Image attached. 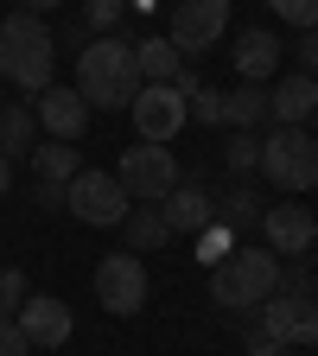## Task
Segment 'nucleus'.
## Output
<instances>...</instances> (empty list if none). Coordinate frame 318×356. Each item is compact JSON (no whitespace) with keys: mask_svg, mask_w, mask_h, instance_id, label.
Returning <instances> with one entry per match:
<instances>
[{"mask_svg":"<svg viewBox=\"0 0 318 356\" xmlns=\"http://www.w3.org/2000/svg\"><path fill=\"white\" fill-rule=\"evenodd\" d=\"M134 127H141V140H153V147H172V134L191 121V102L178 96L172 83H141V96H134Z\"/></svg>","mask_w":318,"mask_h":356,"instance_id":"nucleus-9","label":"nucleus"},{"mask_svg":"<svg viewBox=\"0 0 318 356\" xmlns=\"http://www.w3.org/2000/svg\"><path fill=\"white\" fill-rule=\"evenodd\" d=\"M32 204H38V210H64V191H58V185H38V178H32Z\"/></svg>","mask_w":318,"mask_h":356,"instance_id":"nucleus-31","label":"nucleus"},{"mask_svg":"<svg viewBox=\"0 0 318 356\" xmlns=\"http://www.w3.org/2000/svg\"><path fill=\"white\" fill-rule=\"evenodd\" d=\"M32 115H38V134H45V140H77V134L89 127V102L77 96V89H64V83L38 89V96H32Z\"/></svg>","mask_w":318,"mask_h":356,"instance_id":"nucleus-13","label":"nucleus"},{"mask_svg":"<svg viewBox=\"0 0 318 356\" xmlns=\"http://www.w3.org/2000/svg\"><path fill=\"white\" fill-rule=\"evenodd\" d=\"M299 70H305V76H318V26H312V32H299Z\"/></svg>","mask_w":318,"mask_h":356,"instance_id":"nucleus-30","label":"nucleus"},{"mask_svg":"<svg viewBox=\"0 0 318 356\" xmlns=\"http://www.w3.org/2000/svg\"><path fill=\"white\" fill-rule=\"evenodd\" d=\"M134 64H141V83H172L178 70H185V58H178L172 38H159V32H147L141 44H134Z\"/></svg>","mask_w":318,"mask_h":356,"instance_id":"nucleus-21","label":"nucleus"},{"mask_svg":"<svg viewBox=\"0 0 318 356\" xmlns=\"http://www.w3.org/2000/svg\"><path fill=\"white\" fill-rule=\"evenodd\" d=\"M230 248H236V229H223V222H210V229H198V261H204V267L230 261Z\"/></svg>","mask_w":318,"mask_h":356,"instance_id":"nucleus-25","label":"nucleus"},{"mask_svg":"<svg viewBox=\"0 0 318 356\" xmlns=\"http://www.w3.org/2000/svg\"><path fill=\"white\" fill-rule=\"evenodd\" d=\"M267 102H274V121H280V127H305V121H318V76H305V70L280 76L274 89H267Z\"/></svg>","mask_w":318,"mask_h":356,"instance_id":"nucleus-14","label":"nucleus"},{"mask_svg":"<svg viewBox=\"0 0 318 356\" xmlns=\"http://www.w3.org/2000/svg\"><path fill=\"white\" fill-rule=\"evenodd\" d=\"M261 337H274L287 350H305L318 343V299H293V293H274L261 305Z\"/></svg>","mask_w":318,"mask_h":356,"instance_id":"nucleus-11","label":"nucleus"},{"mask_svg":"<svg viewBox=\"0 0 318 356\" xmlns=\"http://www.w3.org/2000/svg\"><path fill=\"white\" fill-rule=\"evenodd\" d=\"M223 165H230L236 178L261 172V134H230V147H223Z\"/></svg>","mask_w":318,"mask_h":356,"instance_id":"nucleus-23","label":"nucleus"},{"mask_svg":"<svg viewBox=\"0 0 318 356\" xmlns=\"http://www.w3.org/2000/svg\"><path fill=\"white\" fill-rule=\"evenodd\" d=\"M267 7H274L287 26H299V32H312V26H318V0H267Z\"/></svg>","mask_w":318,"mask_h":356,"instance_id":"nucleus-27","label":"nucleus"},{"mask_svg":"<svg viewBox=\"0 0 318 356\" xmlns=\"http://www.w3.org/2000/svg\"><path fill=\"white\" fill-rule=\"evenodd\" d=\"M223 32H230V0H178V7H172V26H166L172 51L185 58V64L204 58Z\"/></svg>","mask_w":318,"mask_h":356,"instance_id":"nucleus-8","label":"nucleus"},{"mask_svg":"<svg viewBox=\"0 0 318 356\" xmlns=\"http://www.w3.org/2000/svg\"><path fill=\"white\" fill-rule=\"evenodd\" d=\"M13 325L26 331V343H32V350H64V343H70V331H77L70 305H64L58 293H32V299L13 312Z\"/></svg>","mask_w":318,"mask_h":356,"instance_id":"nucleus-12","label":"nucleus"},{"mask_svg":"<svg viewBox=\"0 0 318 356\" xmlns=\"http://www.w3.org/2000/svg\"><path fill=\"white\" fill-rule=\"evenodd\" d=\"M261 242L274 248L280 261H312V248H318V216L305 204H274V210L261 216Z\"/></svg>","mask_w":318,"mask_h":356,"instance_id":"nucleus-10","label":"nucleus"},{"mask_svg":"<svg viewBox=\"0 0 318 356\" xmlns=\"http://www.w3.org/2000/svg\"><path fill=\"white\" fill-rule=\"evenodd\" d=\"M96 299H102V312H115V318H134V312L153 299V274H147V261L134 254V248L102 254V267H96Z\"/></svg>","mask_w":318,"mask_h":356,"instance_id":"nucleus-7","label":"nucleus"},{"mask_svg":"<svg viewBox=\"0 0 318 356\" xmlns=\"http://www.w3.org/2000/svg\"><path fill=\"white\" fill-rule=\"evenodd\" d=\"M191 121H204V127H223V89H198V96H191Z\"/></svg>","mask_w":318,"mask_h":356,"instance_id":"nucleus-28","label":"nucleus"},{"mask_svg":"<svg viewBox=\"0 0 318 356\" xmlns=\"http://www.w3.org/2000/svg\"><path fill=\"white\" fill-rule=\"evenodd\" d=\"M159 210H166V222H172V236H198V229H210V222H216V197H210L204 185H178Z\"/></svg>","mask_w":318,"mask_h":356,"instance_id":"nucleus-16","label":"nucleus"},{"mask_svg":"<svg viewBox=\"0 0 318 356\" xmlns=\"http://www.w3.org/2000/svg\"><path fill=\"white\" fill-rule=\"evenodd\" d=\"M261 178L267 185H280V191H312L318 185V140L305 127H274V134H261Z\"/></svg>","mask_w":318,"mask_h":356,"instance_id":"nucleus-4","label":"nucleus"},{"mask_svg":"<svg viewBox=\"0 0 318 356\" xmlns=\"http://www.w3.org/2000/svg\"><path fill=\"white\" fill-rule=\"evenodd\" d=\"M32 299V286H26V274L19 267H0V318H13V312Z\"/></svg>","mask_w":318,"mask_h":356,"instance_id":"nucleus-26","label":"nucleus"},{"mask_svg":"<svg viewBox=\"0 0 318 356\" xmlns=\"http://www.w3.org/2000/svg\"><path fill=\"white\" fill-rule=\"evenodd\" d=\"M7 191H13V165L0 159V197H7Z\"/></svg>","mask_w":318,"mask_h":356,"instance_id":"nucleus-35","label":"nucleus"},{"mask_svg":"<svg viewBox=\"0 0 318 356\" xmlns=\"http://www.w3.org/2000/svg\"><path fill=\"white\" fill-rule=\"evenodd\" d=\"M115 178L127 185V197H134V204H166L178 185H185V172H178V153H166V147H153V140L127 147V153H121V165H115Z\"/></svg>","mask_w":318,"mask_h":356,"instance_id":"nucleus-6","label":"nucleus"},{"mask_svg":"<svg viewBox=\"0 0 318 356\" xmlns=\"http://www.w3.org/2000/svg\"><path fill=\"white\" fill-rule=\"evenodd\" d=\"M13 7H19V13H32V19H45V13H58L64 0H13Z\"/></svg>","mask_w":318,"mask_h":356,"instance_id":"nucleus-34","label":"nucleus"},{"mask_svg":"<svg viewBox=\"0 0 318 356\" xmlns=\"http://www.w3.org/2000/svg\"><path fill=\"white\" fill-rule=\"evenodd\" d=\"M26 165H32V178H38V185H58V191H64L70 178L83 172V153H77L70 140H38V153H32Z\"/></svg>","mask_w":318,"mask_h":356,"instance_id":"nucleus-19","label":"nucleus"},{"mask_svg":"<svg viewBox=\"0 0 318 356\" xmlns=\"http://www.w3.org/2000/svg\"><path fill=\"white\" fill-rule=\"evenodd\" d=\"M248 356H293V350L274 343V337H248Z\"/></svg>","mask_w":318,"mask_h":356,"instance_id":"nucleus-33","label":"nucleus"},{"mask_svg":"<svg viewBox=\"0 0 318 356\" xmlns=\"http://www.w3.org/2000/svg\"><path fill=\"white\" fill-rule=\"evenodd\" d=\"M0 356H32V343H26V331L13 318H0Z\"/></svg>","mask_w":318,"mask_h":356,"instance_id":"nucleus-29","label":"nucleus"},{"mask_svg":"<svg viewBox=\"0 0 318 356\" xmlns=\"http://www.w3.org/2000/svg\"><path fill=\"white\" fill-rule=\"evenodd\" d=\"M38 153V115H32V102H7L0 108V159H32Z\"/></svg>","mask_w":318,"mask_h":356,"instance_id":"nucleus-18","label":"nucleus"},{"mask_svg":"<svg viewBox=\"0 0 318 356\" xmlns=\"http://www.w3.org/2000/svg\"><path fill=\"white\" fill-rule=\"evenodd\" d=\"M77 96L89 108H134V96H141V64H134V44L127 38H89L77 51Z\"/></svg>","mask_w":318,"mask_h":356,"instance_id":"nucleus-1","label":"nucleus"},{"mask_svg":"<svg viewBox=\"0 0 318 356\" xmlns=\"http://www.w3.org/2000/svg\"><path fill=\"white\" fill-rule=\"evenodd\" d=\"M280 293V254L274 248H255V242H236L230 248V261H216L210 267V299L223 305V312H255V305H267Z\"/></svg>","mask_w":318,"mask_h":356,"instance_id":"nucleus-2","label":"nucleus"},{"mask_svg":"<svg viewBox=\"0 0 318 356\" xmlns=\"http://www.w3.org/2000/svg\"><path fill=\"white\" fill-rule=\"evenodd\" d=\"M121 19H127V0H83V26H89V32L109 38Z\"/></svg>","mask_w":318,"mask_h":356,"instance_id":"nucleus-24","label":"nucleus"},{"mask_svg":"<svg viewBox=\"0 0 318 356\" xmlns=\"http://www.w3.org/2000/svg\"><path fill=\"white\" fill-rule=\"evenodd\" d=\"M51 64H58L51 26L13 7L7 19H0V76H7L13 89H26V96H38V89H51Z\"/></svg>","mask_w":318,"mask_h":356,"instance_id":"nucleus-3","label":"nucleus"},{"mask_svg":"<svg viewBox=\"0 0 318 356\" xmlns=\"http://www.w3.org/2000/svg\"><path fill=\"white\" fill-rule=\"evenodd\" d=\"M267 121H274L267 83H236V89H223V127H236V134H261Z\"/></svg>","mask_w":318,"mask_h":356,"instance_id":"nucleus-15","label":"nucleus"},{"mask_svg":"<svg viewBox=\"0 0 318 356\" xmlns=\"http://www.w3.org/2000/svg\"><path fill=\"white\" fill-rule=\"evenodd\" d=\"M172 89H178V96H185V102H191V96H198V89H204V76H198V70L185 64V70H178V76H172Z\"/></svg>","mask_w":318,"mask_h":356,"instance_id":"nucleus-32","label":"nucleus"},{"mask_svg":"<svg viewBox=\"0 0 318 356\" xmlns=\"http://www.w3.org/2000/svg\"><path fill=\"white\" fill-rule=\"evenodd\" d=\"M216 222H223V229H248V222H255V191H248V185L223 191V197H216Z\"/></svg>","mask_w":318,"mask_h":356,"instance_id":"nucleus-22","label":"nucleus"},{"mask_svg":"<svg viewBox=\"0 0 318 356\" xmlns=\"http://www.w3.org/2000/svg\"><path fill=\"white\" fill-rule=\"evenodd\" d=\"M64 210L77 216V222H89V229H121L127 222V210H134V197H127V185L115 172H77L70 185H64Z\"/></svg>","mask_w":318,"mask_h":356,"instance_id":"nucleus-5","label":"nucleus"},{"mask_svg":"<svg viewBox=\"0 0 318 356\" xmlns=\"http://www.w3.org/2000/svg\"><path fill=\"white\" fill-rule=\"evenodd\" d=\"M159 7V0H127V13H153Z\"/></svg>","mask_w":318,"mask_h":356,"instance_id":"nucleus-36","label":"nucleus"},{"mask_svg":"<svg viewBox=\"0 0 318 356\" xmlns=\"http://www.w3.org/2000/svg\"><path fill=\"white\" fill-rule=\"evenodd\" d=\"M0 108H7V102H0Z\"/></svg>","mask_w":318,"mask_h":356,"instance_id":"nucleus-37","label":"nucleus"},{"mask_svg":"<svg viewBox=\"0 0 318 356\" xmlns=\"http://www.w3.org/2000/svg\"><path fill=\"white\" fill-rule=\"evenodd\" d=\"M121 236H127V248H134V254H147V248H166V242H172V222H166V210H159V204H134V210H127V222H121Z\"/></svg>","mask_w":318,"mask_h":356,"instance_id":"nucleus-20","label":"nucleus"},{"mask_svg":"<svg viewBox=\"0 0 318 356\" xmlns=\"http://www.w3.org/2000/svg\"><path fill=\"white\" fill-rule=\"evenodd\" d=\"M280 51H287V44H280L274 32L248 26V32L236 38V70H242V83H267V76L280 70Z\"/></svg>","mask_w":318,"mask_h":356,"instance_id":"nucleus-17","label":"nucleus"}]
</instances>
